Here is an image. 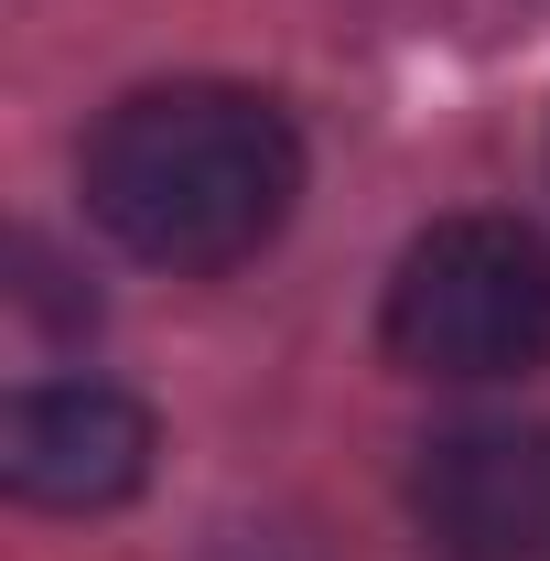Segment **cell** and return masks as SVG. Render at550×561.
<instances>
[{
  "instance_id": "obj_3",
  "label": "cell",
  "mask_w": 550,
  "mask_h": 561,
  "mask_svg": "<svg viewBox=\"0 0 550 561\" xmlns=\"http://www.w3.org/2000/svg\"><path fill=\"white\" fill-rule=\"evenodd\" d=\"M432 561H550V421H454L411 465Z\"/></svg>"
},
{
  "instance_id": "obj_1",
  "label": "cell",
  "mask_w": 550,
  "mask_h": 561,
  "mask_svg": "<svg viewBox=\"0 0 550 561\" xmlns=\"http://www.w3.org/2000/svg\"><path fill=\"white\" fill-rule=\"evenodd\" d=\"M302 206V140L260 87L173 76L87 130V216L151 271H238Z\"/></svg>"
},
{
  "instance_id": "obj_2",
  "label": "cell",
  "mask_w": 550,
  "mask_h": 561,
  "mask_svg": "<svg viewBox=\"0 0 550 561\" xmlns=\"http://www.w3.org/2000/svg\"><path fill=\"white\" fill-rule=\"evenodd\" d=\"M378 346L411 378H529L550 367V238L518 216H443L389 271Z\"/></svg>"
},
{
  "instance_id": "obj_4",
  "label": "cell",
  "mask_w": 550,
  "mask_h": 561,
  "mask_svg": "<svg viewBox=\"0 0 550 561\" xmlns=\"http://www.w3.org/2000/svg\"><path fill=\"white\" fill-rule=\"evenodd\" d=\"M0 476L22 507H119L151 476V411L98 389V378H66V389H22L0 411Z\"/></svg>"
}]
</instances>
